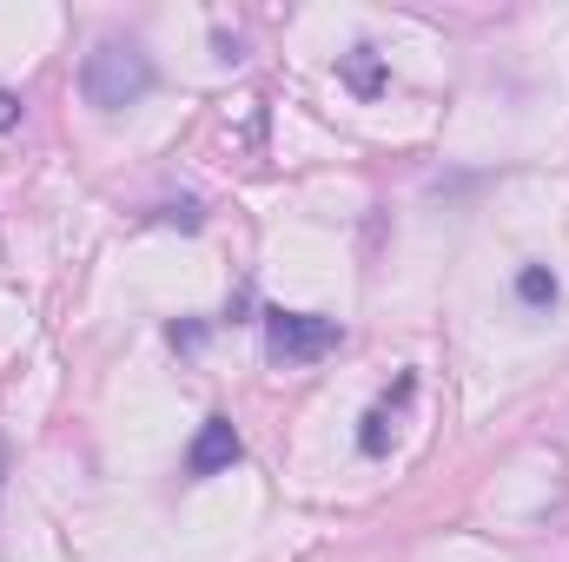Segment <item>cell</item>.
I'll return each mask as SVG.
<instances>
[{"instance_id":"1","label":"cell","mask_w":569,"mask_h":562,"mask_svg":"<svg viewBox=\"0 0 569 562\" xmlns=\"http://www.w3.org/2000/svg\"><path fill=\"white\" fill-rule=\"evenodd\" d=\"M152 53H146L140 40H120V33H107L87 60H80V93H87V107L93 113H127V107H140L146 93H152Z\"/></svg>"},{"instance_id":"2","label":"cell","mask_w":569,"mask_h":562,"mask_svg":"<svg viewBox=\"0 0 569 562\" xmlns=\"http://www.w3.org/2000/svg\"><path fill=\"white\" fill-rule=\"evenodd\" d=\"M345 344L338 318H318V311H266V358L272 364H318Z\"/></svg>"},{"instance_id":"3","label":"cell","mask_w":569,"mask_h":562,"mask_svg":"<svg viewBox=\"0 0 569 562\" xmlns=\"http://www.w3.org/2000/svg\"><path fill=\"white\" fill-rule=\"evenodd\" d=\"M239 456H246V443H239L232 418H206L199 436H192V450H186V476H219V470H232Z\"/></svg>"},{"instance_id":"4","label":"cell","mask_w":569,"mask_h":562,"mask_svg":"<svg viewBox=\"0 0 569 562\" xmlns=\"http://www.w3.org/2000/svg\"><path fill=\"white\" fill-rule=\"evenodd\" d=\"M338 80L358 93V100H378L391 80H385V60H378V47H351V53H338Z\"/></svg>"},{"instance_id":"5","label":"cell","mask_w":569,"mask_h":562,"mask_svg":"<svg viewBox=\"0 0 569 562\" xmlns=\"http://www.w3.org/2000/svg\"><path fill=\"white\" fill-rule=\"evenodd\" d=\"M557 291H563V284H557L550 265H523V272H517V298H523L530 311H550V304H557Z\"/></svg>"},{"instance_id":"6","label":"cell","mask_w":569,"mask_h":562,"mask_svg":"<svg viewBox=\"0 0 569 562\" xmlns=\"http://www.w3.org/2000/svg\"><path fill=\"white\" fill-rule=\"evenodd\" d=\"M358 450H365V456H385V450H391V404H371V411H365Z\"/></svg>"},{"instance_id":"7","label":"cell","mask_w":569,"mask_h":562,"mask_svg":"<svg viewBox=\"0 0 569 562\" xmlns=\"http://www.w3.org/2000/svg\"><path fill=\"white\" fill-rule=\"evenodd\" d=\"M13 127H20V100L0 87V133H13Z\"/></svg>"}]
</instances>
